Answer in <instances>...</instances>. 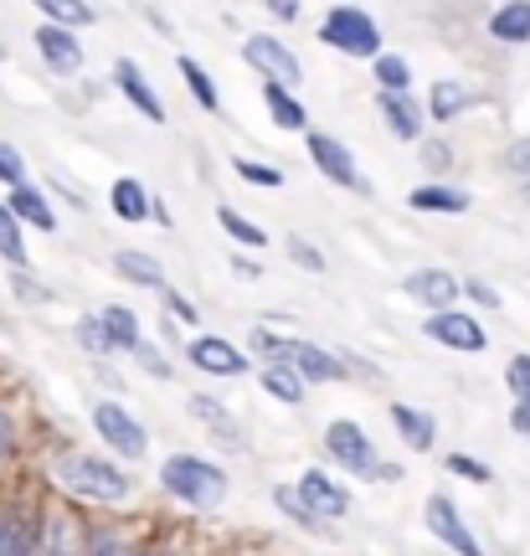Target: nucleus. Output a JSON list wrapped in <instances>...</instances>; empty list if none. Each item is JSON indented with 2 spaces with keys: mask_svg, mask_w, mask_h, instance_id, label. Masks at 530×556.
Segmentation results:
<instances>
[{
  "mask_svg": "<svg viewBox=\"0 0 530 556\" xmlns=\"http://www.w3.org/2000/svg\"><path fill=\"white\" fill-rule=\"evenodd\" d=\"M160 484H165V490H171L176 500L197 505V510H212V505H222V495H227V475H222L216 464H206V458H191V454L165 458Z\"/></svg>",
  "mask_w": 530,
  "mask_h": 556,
  "instance_id": "f257e3e1",
  "label": "nucleus"
},
{
  "mask_svg": "<svg viewBox=\"0 0 530 556\" xmlns=\"http://www.w3.org/2000/svg\"><path fill=\"white\" fill-rule=\"evenodd\" d=\"M58 484L73 490V495H88V500H124L129 495V479L109 469L103 458H88V454H67L58 458Z\"/></svg>",
  "mask_w": 530,
  "mask_h": 556,
  "instance_id": "f03ea898",
  "label": "nucleus"
},
{
  "mask_svg": "<svg viewBox=\"0 0 530 556\" xmlns=\"http://www.w3.org/2000/svg\"><path fill=\"white\" fill-rule=\"evenodd\" d=\"M319 37L330 41L335 52H351V58H376L381 52V31H376V21L366 11H355V5H335L325 26H319Z\"/></svg>",
  "mask_w": 530,
  "mask_h": 556,
  "instance_id": "7ed1b4c3",
  "label": "nucleus"
},
{
  "mask_svg": "<svg viewBox=\"0 0 530 556\" xmlns=\"http://www.w3.org/2000/svg\"><path fill=\"white\" fill-rule=\"evenodd\" d=\"M257 345H263L278 366H289L299 381H335V377H340V361H335L330 351L310 345V340H274L268 330H263V336H257Z\"/></svg>",
  "mask_w": 530,
  "mask_h": 556,
  "instance_id": "20e7f679",
  "label": "nucleus"
},
{
  "mask_svg": "<svg viewBox=\"0 0 530 556\" xmlns=\"http://www.w3.org/2000/svg\"><path fill=\"white\" fill-rule=\"evenodd\" d=\"M325 448L335 454V464H345L351 475H371L376 469V448L366 428H355V422H330V433H325Z\"/></svg>",
  "mask_w": 530,
  "mask_h": 556,
  "instance_id": "39448f33",
  "label": "nucleus"
},
{
  "mask_svg": "<svg viewBox=\"0 0 530 556\" xmlns=\"http://www.w3.org/2000/svg\"><path fill=\"white\" fill-rule=\"evenodd\" d=\"M93 428H99V433L109 438V443H114L124 458H139V454H144V428H139V422L124 413L118 402H99V407H93Z\"/></svg>",
  "mask_w": 530,
  "mask_h": 556,
  "instance_id": "423d86ee",
  "label": "nucleus"
},
{
  "mask_svg": "<svg viewBox=\"0 0 530 556\" xmlns=\"http://www.w3.org/2000/svg\"><path fill=\"white\" fill-rule=\"evenodd\" d=\"M242 52H248V62H253L257 73H268V83H283V88H289V83L304 78V73H299V58L274 37H248Z\"/></svg>",
  "mask_w": 530,
  "mask_h": 556,
  "instance_id": "0eeeda50",
  "label": "nucleus"
},
{
  "mask_svg": "<svg viewBox=\"0 0 530 556\" xmlns=\"http://www.w3.org/2000/svg\"><path fill=\"white\" fill-rule=\"evenodd\" d=\"M299 505L310 510V516H345L351 510V495H345V484H335L330 475H319V469H310V475L299 479Z\"/></svg>",
  "mask_w": 530,
  "mask_h": 556,
  "instance_id": "6e6552de",
  "label": "nucleus"
},
{
  "mask_svg": "<svg viewBox=\"0 0 530 556\" xmlns=\"http://www.w3.org/2000/svg\"><path fill=\"white\" fill-rule=\"evenodd\" d=\"M428 526H432V536L443 541V546H453L458 556H484V552H479V541L469 536L464 516L453 510V500H449V495H432V500H428Z\"/></svg>",
  "mask_w": 530,
  "mask_h": 556,
  "instance_id": "1a4fd4ad",
  "label": "nucleus"
},
{
  "mask_svg": "<svg viewBox=\"0 0 530 556\" xmlns=\"http://www.w3.org/2000/svg\"><path fill=\"white\" fill-rule=\"evenodd\" d=\"M422 336L438 340V345H453V351H484V330H479V319L453 315V309H432V319L422 325Z\"/></svg>",
  "mask_w": 530,
  "mask_h": 556,
  "instance_id": "9d476101",
  "label": "nucleus"
},
{
  "mask_svg": "<svg viewBox=\"0 0 530 556\" xmlns=\"http://www.w3.org/2000/svg\"><path fill=\"white\" fill-rule=\"evenodd\" d=\"M191 366H201L206 377H242L248 371V361H242V351L237 345H227V340H191Z\"/></svg>",
  "mask_w": 530,
  "mask_h": 556,
  "instance_id": "9b49d317",
  "label": "nucleus"
},
{
  "mask_svg": "<svg viewBox=\"0 0 530 556\" xmlns=\"http://www.w3.org/2000/svg\"><path fill=\"white\" fill-rule=\"evenodd\" d=\"M310 160H315V165L335 180V186H366V180L355 176V160H351V150H345L340 139H330V135H310Z\"/></svg>",
  "mask_w": 530,
  "mask_h": 556,
  "instance_id": "f8f14e48",
  "label": "nucleus"
},
{
  "mask_svg": "<svg viewBox=\"0 0 530 556\" xmlns=\"http://www.w3.org/2000/svg\"><path fill=\"white\" fill-rule=\"evenodd\" d=\"M37 47H41V58H47V67L52 73H78L83 67V47H78V37L67 31V26H37Z\"/></svg>",
  "mask_w": 530,
  "mask_h": 556,
  "instance_id": "ddd939ff",
  "label": "nucleus"
},
{
  "mask_svg": "<svg viewBox=\"0 0 530 556\" xmlns=\"http://www.w3.org/2000/svg\"><path fill=\"white\" fill-rule=\"evenodd\" d=\"M114 78H118V88L129 93V103H135L139 114H150V124H165V103H160V93L150 88V83L139 78V67H135V62L124 58V62L114 67Z\"/></svg>",
  "mask_w": 530,
  "mask_h": 556,
  "instance_id": "4468645a",
  "label": "nucleus"
},
{
  "mask_svg": "<svg viewBox=\"0 0 530 556\" xmlns=\"http://www.w3.org/2000/svg\"><path fill=\"white\" fill-rule=\"evenodd\" d=\"M407 294H413L417 304H428V309H449V299L458 294V283H453L443 268H422V274L407 278Z\"/></svg>",
  "mask_w": 530,
  "mask_h": 556,
  "instance_id": "2eb2a0df",
  "label": "nucleus"
},
{
  "mask_svg": "<svg viewBox=\"0 0 530 556\" xmlns=\"http://www.w3.org/2000/svg\"><path fill=\"white\" fill-rule=\"evenodd\" d=\"M490 31L494 41H530V0H510V5H500L490 16Z\"/></svg>",
  "mask_w": 530,
  "mask_h": 556,
  "instance_id": "dca6fc26",
  "label": "nucleus"
},
{
  "mask_svg": "<svg viewBox=\"0 0 530 556\" xmlns=\"http://www.w3.org/2000/svg\"><path fill=\"white\" fill-rule=\"evenodd\" d=\"M99 330H103V345H124V351L139 345V319H135V309H124V304H109V309H103Z\"/></svg>",
  "mask_w": 530,
  "mask_h": 556,
  "instance_id": "f3484780",
  "label": "nucleus"
},
{
  "mask_svg": "<svg viewBox=\"0 0 530 556\" xmlns=\"http://www.w3.org/2000/svg\"><path fill=\"white\" fill-rule=\"evenodd\" d=\"M381 114H387V129L396 139H417V129H422V114L407 93H381Z\"/></svg>",
  "mask_w": 530,
  "mask_h": 556,
  "instance_id": "a211bd4d",
  "label": "nucleus"
},
{
  "mask_svg": "<svg viewBox=\"0 0 530 556\" xmlns=\"http://www.w3.org/2000/svg\"><path fill=\"white\" fill-rule=\"evenodd\" d=\"M11 212H16V217H26L31 227H41V232H52V227H58L52 206H47V201H41V191H37V186H26V180H16V191H11Z\"/></svg>",
  "mask_w": 530,
  "mask_h": 556,
  "instance_id": "6ab92c4d",
  "label": "nucleus"
},
{
  "mask_svg": "<svg viewBox=\"0 0 530 556\" xmlns=\"http://www.w3.org/2000/svg\"><path fill=\"white\" fill-rule=\"evenodd\" d=\"M109 201H114V212L124 222H144V217H150V191H144L139 180H129V176L114 180V197H109Z\"/></svg>",
  "mask_w": 530,
  "mask_h": 556,
  "instance_id": "aec40b11",
  "label": "nucleus"
},
{
  "mask_svg": "<svg viewBox=\"0 0 530 556\" xmlns=\"http://www.w3.org/2000/svg\"><path fill=\"white\" fill-rule=\"evenodd\" d=\"M407 201H413L417 212H469V197L453 191V186H417Z\"/></svg>",
  "mask_w": 530,
  "mask_h": 556,
  "instance_id": "412c9836",
  "label": "nucleus"
},
{
  "mask_svg": "<svg viewBox=\"0 0 530 556\" xmlns=\"http://www.w3.org/2000/svg\"><path fill=\"white\" fill-rule=\"evenodd\" d=\"M114 268H118V278H129V283H150V289H160L165 283V274H160V263L150 258V253H118L114 258Z\"/></svg>",
  "mask_w": 530,
  "mask_h": 556,
  "instance_id": "4be33fe9",
  "label": "nucleus"
},
{
  "mask_svg": "<svg viewBox=\"0 0 530 556\" xmlns=\"http://www.w3.org/2000/svg\"><path fill=\"white\" fill-rule=\"evenodd\" d=\"M392 422L402 428V438H407L413 448H432V433H438V428H432L428 413H417V407H402V402H396V407H392Z\"/></svg>",
  "mask_w": 530,
  "mask_h": 556,
  "instance_id": "5701e85b",
  "label": "nucleus"
},
{
  "mask_svg": "<svg viewBox=\"0 0 530 556\" xmlns=\"http://www.w3.org/2000/svg\"><path fill=\"white\" fill-rule=\"evenodd\" d=\"M263 99H268V109H274V119L283 129H304V109H299V99L283 83H263Z\"/></svg>",
  "mask_w": 530,
  "mask_h": 556,
  "instance_id": "b1692460",
  "label": "nucleus"
},
{
  "mask_svg": "<svg viewBox=\"0 0 530 556\" xmlns=\"http://www.w3.org/2000/svg\"><path fill=\"white\" fill-rule=\"evenodd\" d=\"M469 103H474V93L464 83H438L432 88V119H458Z\"/></svg>",
  "mask_w": 530,
  "mask_h": 556,
  "instance_id": "393cba45",
  "label": "nucleus"
},
{
  "mask_svg": "<svg viewBox=\"0 0 530 556\" xmlns=\"http://www.w3.org/2000/svg\"><path fill=\"white\" fill-rule=\"evenodd\" d=\"M263 392H268V397H278V402H289V407H299V397H304V381L294 377V371H289V366H268V371H263Z\"/></svg>",
  "mask_w": 530,
  "mask_h": 556,
  "instance_id": "a878e982",
  "label": "nucleus"
},
{
  "mask_svg": "<svg viewBox=\"0 0 530 556\" xmlns=\"http://www.w3.org/2000/svg\"><path fill=\"white\" fill-rule=\"evenodd\" d=\"M37 11H47L52 26H88V21H93V5H88V0H37Z\"/></svg>",
  "mask_w": 530,
  "mask_h": 556,
  "instance_id": "bb28decb",
  "label": "nucleus"
},
{
  "mask_svg": "<svg viewBox=\"0 0 530 556\" xmlns=\"http://www.w3.org/2000/svg\"><path fill=\"white\" fill-rule=\"evenodd\" d=\"M191 413H197L201 422L212 428V433H222V438H227V448H232V443H237L232 417H227V413H222V407H216V397H191Z\"/></svg>",
  "mask_w": 530,
  "mask_h": 556,
  "instance_id": "cd10ccee",
  "label": "nucleus"
},
{
  "mask_svg": "<svg viewBox=\"0 0 530 556\" xmlns=\"http://www.w3.org/2000/svg\"><path fill=\"white\" fill-rule=\"evenodd\" d=\"M180 78H186V88L197 93L201 109H216V88H212V78H206V67H201L197 58H180Z\"/></svg>",
  "mask_w": 530,
  "mask_h": 556,
  "instance_id": "c85d7f7f",
  "label": "nucleus"
},
{
  "mask_svg": "<svg viewBox=\"0 0 530 556\" xmlns=\"http://www.w3.org/2000/svg\"><path fill=\"white\" fill-rule=\"evenodd\" d=\"M216 217H222V227H227V232H232V242H242V248H263V242H268V232H263V227H253L248 217H237L232 206H222Z\"/></svg>",
  "mask_w": 530,
  "mask_h": 556,
  "instance_id": "c756f323",
  "label": "nucleus"
},
{
  "mask_svg": "<svg viewBox=\"0 0 530 556\" xmlns=\"http://www.w3.org/2000/svg\"><path fill=\"white\" fill-rule=\"evenodd\" d=\"M376 78H381V88H387V93H407L413 67H407L402 58H376Z\"/></svg>",
  "mask_w": 530,
  "mask_h": 556,
  "instance_id": "7c9ffc66",
  "label": "nucleus"
},
{
  "mask_svg": "<svg viewBox=\"0 0 530 556\" xmlns=\"http://www.w3.org/2000/svg\"><path fill=\"white\" fill-rule=\"evenodd\" d=\"M0 253L11 263H26V242H21V232H16V217L0 206Z\"/></svg>",
  "mask_w": 530,
  "mask_h": 556,
  "instance_id": "2f4dec72",
  "label": "nucleus"
},
{
  "mask_svg": "<svg viewBox=\"0 0 530 556\" xmlns=\"http://www.w3.org/2000/svg\"><path fill=\"white\" fill-rule=\"evenodd\" d=\"M237 176L253 180V186H268V191L283 186V170H278V165H253V160H237Z\"/></svg>",
  "mask_w": 530,
  "mask_h": 556,
  "instance_id": "473e14b6",
  "label": "nucleus"
},
{
  "mask_svg": "<svg viewBox=\"0 0 530 556\" xmlns=\"http://www.w3.org/2000/svg\"><path fill=\"white\" fill-rule=\"evenodd\" d=\"M0 556H31L26 536H21V526L11 516H0Z\"/></svg>",
  "mask_w": 530,
  "mask_h": 556,
  "instance_id": "72a5a7b5",
  "label": "nucleus"
},
{
  "mask_svg": "<svg viewBox=\"0 0 530 556\" xmlns=\"http://www.w3.org/2000/svg\"><path fill=\"white\" fill-rule=\"evenodd\" d=\"M88 556H129V541L118 531H93L88 536Z\"/></svg>",
  "mask_w": 530,
  "mask_h": 556,
  "instance_id": "f704fd0d",
  "label": "nucleus"
},
{
  "mask_svg": "<svg viewBox=\"0 0 530 556\" xmlns=\"http://www.w3.org/2000/svg\"><path fill=\"white\" fill-rule=\"evenodd\" d=\"M283 248H289V258H294L299 268H310V274H319V268H325V253H319V248H310L304 238H283Z\"/></svg>",
  "mask_w": 530,
  "mask_h": 556,
  "instance_id": "c9c22d12",
  "label": "nucleus"
},
{
  "mask_svg": "<svg viewBox=\"0 0 530 556\" xmlns=\"http://www.w3.org/2000/svg\"><path fill=\"white\" fill-rule=\"evenodd\" d=\"M505 381H510L515 397H520V402L530 407V356H515V361H510V371H505Z\"/></svg>",
  "mask_w": 530,
  "mask_h": 556,
  "instance_id": "e433bc0d",
  "label": "nucleus"
},
{
  "mask_svg": "<svg viewBox=\"0 0 530 556\" xmlns=\"http://www.w3.org/2000/svg\"><path fill=\"white\" fill-rule=\"evenodd\" d=\"M0 180H5V186L26 180V165H21V155L11 150V144H5V139H0Z\"/></svg>",
  "mask_w": 530,
  "mask_h": 556,
  "instance_id": "4c0bfd02",
  "label": "nucleus"
},
{
  "mask_svg": "<svg viewBox=\"0 0 530 556\" xmlns=\"http://www.w3.org/2000/svg\"><path fill=\"white\" fill-rule=\"evenodd\" d=\"M449 469H453V475H464V479H474V484H490V469H484L479 458H464V454H453V458H449Z\"/></svg>",
  "mask_w": 530,
  "mask_h": 556,
  "instance_id": "58836bf2",
  "label": "nucleus"
},
{
  "mask_svg": "<svg viewBox=\"0 0 530 556\" xmlns=\"http://www.w3.org/2000/svg\"><path fill=\"white\" fill-rule=\"evenodd\" d=\"M449 160H453L449 144H428V150H422V165H432V170H443Z\"/></svg>",
  "mask_w": 530,
  "mask_h": 556,
  "instance_id": "ea45409f",
  "label": "nucleus"
},
{
  "mask_svg": "<svg viewBox=\"0 0 530 556\" xmlns=\"http://www.w3.org/2000/svg\"><path fill=\"white\" fill-rule=\"evenodd\" d=\"M78 336L88 340L93 351H109V345H103V330H99V315H93V319H83V330H78Z\"/></svg>",
  "mask_w": 530,
  "mask_h": 556,
  "instance_id": "a19ab883",
  "label": "nucleus"
},
{
  "mask_svg": "<svg viewBox=\"0 0 530 556\" xmlns=\"http://www.w3.org/2000/svg\"><path fill=\"white\" fill-rule=\"evenodd\" d=\"M263 5H268L278 21H294L299 16V0H263Z\"/></svg>",
  "mask_w": 530,
  "mask_h": 556,
  "instance_id": "79ce46f5",
  "label": "nucleus"
},
{
  "mask_svg": "<svg viewBox=\"0 0 530 556\" xmlns=\"http://www.w3.org/2000/svg\"><path fill=\"white\" fill-rule=\"evenodd\" d=\"M510 165H515V170H526V176H530V139H520V144H515V150H510Z\"/></svg>",
  "mask_w": 530,
  "mask_h": 556,
  "instance_id": "37998d69",
  "label": "nucleus"
},
{
  "mask_svg": "<svg viewBox=\"0 0 530 556\" xmlns=\"http://www.w3.org/2000/svg\"><path fill=\"white\" fill-rule=\"evenodd\" d=\"M469 299H479V304H500V294H494L490 283H479V278L469 283Z\"/></svg>",
  "mask_w": 530,
  "mask_h": 556,
  "instance_id": "c03bdc74",
  "label": "nucleus"
},
{
  "mask_svg": "<svg viewBox=\"0 0 530 556\" xmlns=\"http://www.w3.org/2000/svg\"><path fill=\"white\" fill-rule=\"evenodd\" d=\"M510 428H515V433H530V407H526V402L510 413Z\"/></svg>",
  "mask_w": 530,
  "mask_h": 556,
  "instance_id": "a18cd8bd",
  "label": "nucleus"
},
{
  "mask_svg": "<svg viewBox=\"0 0 530 556\" xmlns=\"http://www.w3.org/2000/svg\"><path fill=\"white\" fill-rule=\"evenodd\" d=\"M165 299H171V309H176L180 319H197V304H186V299H180V294H165Z\"/></svg>",
  "mask_w": 530,
  "mask_h": 556,
  "instance_id": "49530a36",
  "label": "nucleus"
},
{
  "mask_svg": "<svg viewBox=\"0 0 530 556\" xmlns=\"http://www.w3.org/2000/svg\"><path fill=\"white\" fill-rule=\"evenodd\" d=\"M5 448H11V422H5V413H0V458H5Z\"/></svg>",
  "mask_w": 530,
  "mask_h": 556,
  "instance_id": "de8ad7c7",
  "label": "nucleus"
}]
</instances>
